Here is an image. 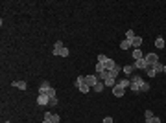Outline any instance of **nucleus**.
<instances>
[{"label": "nucleus", "mask_w": 166, "mask_h": 123, "mask_svg": "<svg viewBox=\"0 0 166 123\" xmlns=\"http://www.w3.org/2000/svg\"><path fill=\"white\" fill-rule=\"evenodd\" d=\"M120 48H122V50H129V48H131V42H129V40H126V39H124L122 42H120Z\"/></svg>", "instance_id": "20"}, {"label": "nucleus", "mask_w": 166, "mask_h": 123, "mask_svg": "<svg viewBox=\"0 0 166 123\" xmlns=\"http://www.w3.org/2000/svg\"><path fill=\"white\" fill-rule=\"evenodd\" d=\"M122 68H124V66H120V64H115V68L111 70V72H113V75H115V77H118V74L122 72Z\"/></svg>", "instance_id": "19"}, {"label": "nucleus", "mask_w": 166, "mask_h": 123, "mask_svg": "<svg viewBox=\"0 0 166 123\" xmlns=\"http://www.w3.org/2000/svg\"><path fill=\"white\" fill-rule=\"evenodd\" d=\"M68 54H70V51H68L67 48H63V50H61V57H68Z\"/></svg>", "instance_id": "31"}, {"label": "nucleus", "mask_w": 166, "mask_h": 123, "mask_svg": "<svg viewBox=\"0 0 166 123\" xmlns=\"http://www.w3.org/2000/svg\"><path fill=\"white\" fill-rule=\"evenodd\" d=\"M81 83H85V75H78V79L74 81V85H76V86L81 85Z\"/></svg>", "instance_id": "25"}, {"label": "nucleus", "mask_w": 166, "mask_h": 123, "mask_svg": "<svg viewBox=\"0 0 166 123\" xmlns=\"http://www.w3.org/2000/svg\"><path fill=\"white\" fill-rule=\"evenodd\" d=\"M164 74H166V64H164Z\"/></svg>", "instance_id": "35"}, {"label": "nucleus", "mask_w": 166, "mask_h": 123, "mask_svg": "<svg viewBox=\"0 0 166 123\" xmlns=\"http://www.w3.org/2000/svg\"><path fill=\"white\" fill-rule=\"evenodd\" d=\"M135 37H137V35H135V31H133V30H127V31H126V40H129V42H131Z\"/></svg>", "instance_id": "18"}, {"label": "nucleus", "mask_w": 166, "mask_h": 123, "mask_svg": "<svg viewBox=\"0 0 166 123\" xmlns=\"http://www.w3.org/2000/svg\"><path fill=\"white\" fill-rule=\"evenodd\" d=\"M133 70H135V68H133V64H127V66H124V68H122V72L126 74L127 77H131V75H133Z\"/></svg>", "instance_id": "13"}, {"label": "nucleus", "mask_w": 166, "mask_h": 123, "mask_svg": "<svg viewBox=\"0 0 166 123\" xmlns=\"http://www.w3.org/2000/svg\"><path fill=\"white\" fill-rule=\"evenodd\" d=\"M50 88H52V86H50V83H48V81H43V83L39 85V94H46Z\"/></svg>", "instance_id": "8"}, {"label": "nucleus", "mask_w": 166, "mask_h": 123, "mask_svg": "<svg viewBox=\"0 0 166 123\" xmlns=\"http://www.w3.org/2000/svg\"><path fill=\"white\" fill-rule=\"evenodd\" d=\"M43 123H54V121H50V120H44V121H43Z\"/></svg>", "instance_id": "34"}, {"label": "nucleus", "mask_w": 166, "mask_h": 123, "mask_svg": "<svg viewBox=\"0 0 166 123\" xmlns=\"http://www.w3.org/2000/svg\"><path fill=\"white\" fill-rule=\"evenodd\" d=\"M146 74H148V77H151V79H153V77H155V75H157V72H155V70H153L151 66H150V68L146 70Z\"/></svg>", "instance_id": "22"}, {"label": "nucleus", "mask_w": 166, "mask_h": 123, "mask_svg": "<svg viewBox=\"0 0 166 123\" xmlns=\"http://www.w3.org/2000/svg\"><path fill=\"white\" fill-rule=\"evenodd\" d=\"M153 70H155V72L157 74H161V72H164V64H161V61H159L157 64H153V66H151Z\"/></svg>", "instance_id": "17"}, {"label": "nucleus", "mask_w": 166, "mask_h": 123, "mask_svg": "<svg viewBox=\"0 0 166 123\" xmlns=\"http://www.w3.org/2000/svg\"><path fill=\"white\" fill-rule=\"evenodd\" d=\"M102 123H115V121H113V118H111V116H105Z\"/></svg>", "instance_id": "30"}, {"label": "nucleus", "mask_w": 166, "mask_h": 123, "mask_svg": "<svg viewBox=\"0 0 166 123\" xmlns=\"http://www.w3.org/2000/svg\"><path fill=\"white\" fill-rule=\"evenodd\" d=\"M100 72H105V64L103 63H98L96 64V74H100Z\"/></svg>", "instance_id": "23"}, {"label": "nucleus", "mask_w": 166, "mask_h": 123, "mask_svg": "<svg viewBox=\"0 0 166 123\" xmlns=\"http://www.w3.org/2000/svg\"><path fill=\"white\" fill-rule=\"evenodd\" d=\"M140 44H142V37H139V35H137V37L131 40V48H133V50H139Z\"/></svg>", "instance_id": "11"}, {"label": "nucleus", "mask_w": 166, "mask_h": 123, "mask_svg": "<svg viewBox=\"0 0 166 123\" xmlns=\"http://www.w3.org/2000/svg\"><path fill=\"white\" fill-rule=\"evenodd\" d=\"M11 86H15V88H20V90H26L28 88V83L26 81H13Z\"/></svg>", "instance_id": "10"}, {"label": "nucleus", "mask_w": 166, "mask_h": 123, "mask_svg": "<svg viewBox=\"0 0 166 123\" xmlns=\"http://www.w3.org/2000/svg\"><path fill=\"white\" fill-rule=\"evenodd\" d=\"M164 51H166V50H164Z\"/></svg>", "instance_id": "37"}, {"label": "nucleus", "mask_w": 166, "mask_h": 123, "mask_svg": "<svg viewBox=\"0 0 166 123\" xmlns=\"http://www.w3.org/2000/svg\"><path fill=\"white\" fill-rule=\"evenodd\" d=\"M107 61H109V57H107V55H103V54H100V55H98V63H107Z\"/></svg>", "instance_id": "26"}, {"label": "nucleus", "mask_w": 166, "mask_h": 123, "mask_svg": "<svg viewBox=\"0 0 166 123\" xmlns=\"http://www.w3.org/2000/svg\"><path fill=\"white\" fill-rule=\"evenodd\" d=\"M98 81H100V79L96 77V74H94V75H92V74H91V75H85V83H87L89 86H91V88H92V86L98 83Z\"/></svg>", "instance_id": "5"}, {"label": "nucleus", "mask_w": 166, "mask_h": 123, "mask_svg": "<svg viewBox=\"0 0 166 123\" xmlns=\"http://www.w3.org/2000/svg\"><path fill=\"white\" fill-rule=\"evenodd\" d=\"M113 94H115V96L116 97H122L124 96V94H126V88H124V86H120V85H115V86H113Z\"/></svg>", "instance_id": "6"}, {"label": "nucleus", "mask_w": 166, "mask_h": 123, "mask_svg": "<svg viewBox=\"0 0 166 123\" xmlns=\"http://www.w3.org/2000/svg\"><path fill=\"white\" fill-rule=\"evenodd\" d=\"M78 90H79L81 94H89V92H91L92 88H91V86H89L87 83H81V85H78Z\"/></svg>", "instance_id": "12"}, {"label": "nucleus", "mask_w": 166, "mask_h": 123, "mask_svg": "<svg viewBox=\"0 0 166 123\" xmlns=\"http://www.w3.org/2000/svg\"><path fill=\"white\" fill-rule=\"evenodd\" d=\"M52 116H54V114L48 110V112H44V120H50V121H52Z\"/></svg>", "instance_id": "32"}, {"label": "nucleus", "mask_w": 166, "mask_h": 123, "mask_svg": "<svg viewBox=\"0 0 166 123\" xmlns=\"http://www.w3.org/2000/svg\"><path fill=\"white\" fill-rule=\"evenodd\" d=\"M57 105V96L56 97H50V103H48V107H56Z\"/></svg>", "instance_id": "27"}, {"label": "nucleus", "mask_w": 166, "mask_h": 123, "mask_svg": "<svg viewBox=\"0 0 166 123\" xmlns=\"http://www.w3.org/2000/svg\"><path fill=\"white\" fill-rule=\"evenodd\" d=\"M50 103V96L48 94H39L37 96V105H41V107H48Z\"/></svg>", "instance_id": "2"}, {"label": "nucleus", "mask_w": 166, "mask_h": 123, "mask_svg": "<svg viewBox=\"0 0 166 123\" xmlns=\"http://www.w3.org/2000/svg\"><path fill=\"white\" fill-rule=\"evenodd\" d=\"M46 94H48L50 97H56V88H54V86H52V88H50L48 92H46Z\"/></svg>", "instance_id": "28"}, {"label": "nucleus", "mask_w": 166, "mask_h": 123, "mask_svg": "<svg viewBox=\"0 0 166 123\" xmlns=\"http://www.w3.org/2000/svg\"><path fill=\"white\" fill-rule=\"evenodd\" d=\"M65 48V46H63V42H61V40H56V44H54V50H52V54H54V55H61V50Z\"/></svg>", "instance_id": "7"}, {"label": "nucleus", "mask_w": 166, "mask_h": 123, "mask_svg": "<svg viewBox=\"0 0 166 123\" xmlns=\"http://www.w3.org/2000/svg\"><path fill=\"white\" fill-rule=\"evenodd\" d=\"M144 118H146V123H150L151 118H153V112H151V110H146V112H144Z\"/></svg>", "instance_id": "21"}, {"label": "nucleus", "mask_w": 166, "mask_h": 123, "mask_svg": "<svg viewBox=\"0 0 166 123\" xmlns=\"http://www.w3.org/2000/svg\"><path fill=\"white\" fill-rule=\"evenodd\" d=\"M103 90H105V83H103V81H98V83L92 86V92H96V94L103 92Z\"/></svg>", "instance_id": "9"}, {"label": "nucleus", "mask_w": 166, "mask_h": 123, "mask_svg": "<svg viewBox=\"0 0 166 123\" xmlns=\"http://www.w3.org/2000/svg\"><path fill=\"white\" fill-rule=\"evenodd\" d=\"M131 55H133V59H135V61L144 59V55H142V51H140V50H133V51H131Z\"/></svg>", "instance_id": "15"}, {"label": "nucleus", "mask_w": 166, "mask_h": 123, "mask_svg": "<svg viewBox=\"0 0 166 123\" xmlns=\"http://www.w3.org/2000/svg\"><path fill=\"white\" fill-rule=\"evenodd\" d=\"M133 68H135V70H148V68H150V64H148L146 59H139V61H135Z\"/></svg>", "instance_id": "4"}, {"label": "nucleus", "mask_w": 166, "mask_h": 123, "mask_svg": "<svg viewBox=\"0 0 166 123\" xmlns=\"http://www.w3.org/2000/svg\"><path fill=\"white\" fill-rule=\"evenodd\" d=\"M155 48H159V50L164 48V39H162V37H157V39H155Z\"/></svg>", "instance_id": "16"}, {"label": "nucleus", "mask_w": 166, "mask_h": 123, "mask_svg": "<svg viewBox=\"0 0 166 123\" xmlns=\"http://www.w3.org/2000/svg\"><path fill=\"white\" fill-rule=\"evenodd\" d=\"M116 83L120 85V86H124V88H129V86H131V81H129V77H126V79H118Z\"/></svg>", "instance_id": "14"}, {"label": "nucleus", "mask_w": 166, "mask_h": 123, "mask_svg": "<svg viewBox=\"0 0 166 123\" xmlns=\"http://www.w3.org/2000/svg\"><path fill=\"white\" fill-rule=\"evenodd\" d=\"M144 59L148 61V64H150V66H153V64L159 63V55H157V54H151V51H150V54L144 55Z\"/></svg>", "instance_id": "3"}, {"label": "nucleus", "mask_w": 166, "mask_h": 123, "mask_svg": "<svg viewBox=\"0 0 166 123\" xmlns=\"http://www.w3.org/2000/svg\"><path fill=\"white\" fill-rule=\"evenodd\" d=\"M146 92H150V85H148V83H144V85L140 86V92L139 94H146Z\"/></svg>", "instance_id": "24"}, {"label": "nucleus", "mask_w": 166, "mask_h": 123, "mask_svg": "<svg viewBox=\"0 0 166 123\" xmlns=\"http://www.w3.org/2000/svg\"><path fill=\"white\" fill-rule=\"evenodd\" d=\"M52 121H54V123H59V121H61V118H59V114H54V116H52Z\"/></svg>", "instance_id": "29"}, {"label": "nucleus", "mask_w": 166, "mask_h": 123, "mask_svg": "<svg viewBox=\"0 0 166 123\" xmlns=\"http://www.w3.org/2000/svg\"><path fill=\"white\" fill-rule=\"evenodd\" d=\"M150 123H161V118H159V116H153Z\"/></svg>", "instance_id": "33"}, {"label": "nucleus", "mask_w": 166, "mask_h": 123, "mask_svg": "<svg viewBox=\"0 0 166 123\" xmlns=\"http://www.w3.org/2000/svg\"><path fill=\"white\" fill-rule=\"evenodd\" d=\"M2 123H9V121H2Z\"/></svg>", "instance_id": "36"}, {"label": "nucleus", "mask_w": 166, "mask_h": 123, "mask_svg": "<svg viewBox=\"0 0 166 123\" xmlns=\"http://www.w3.org/2000/svg\"><path fill=\"white\" fill-rule=\"evenodd\" d=\"M129 81H131V86H129V88H131L133 92H137V94L140 92V86L146 83V81L142 79L140 75H131V77H129Z\"/></svg>", "instance_id": "1"}]
</instances>
